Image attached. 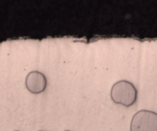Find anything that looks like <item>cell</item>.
Instances as JSON below:
<instances>
[{
    "label": "cell",
    "instance_id": "obj_4",
    "mask_svg": "<svg viewBox=\"0 0 157 131\" xmlns=\"http://www.w3.org/2000/svg\"><path fill=\"white\" fill-rule=\"evenodd\" d=\"M64 131H70V130H64Z\"/></svg>",
    "mask_w": 157,
    "mask_h": 131
},
{
    "label": "cell",
    "instance_id": "obj_3",
    "mask_svg": "<svg viewBox=\"0 0 157 131\" xmlns=\"http://www.w3.org/2000/svg\"><path fill=\"white\" fill-rule=\"evenodd\" d=\"M25 87L33 94H40L47 87V79L42 72L31 71L27 74L25 81Z\"/></svg>",
    "mask_w": 157,
    "mask_h": 131
},
{
    "label": "cell",
    "instance_id": "obj_6",
    "mask_svg": "<svg viewBox=\"0 0 157 131\" xmlns=\"http://www.w3.org/2000/svg\"><path fill=\"white\" fill-rule=\"evenodd\" d=\"M39 131H43V130H39Z\"/></svg>",
    "mask_w": 157,
    "mask_h": 131
},
{
    "label": "cell",
    "instance_id": "obj_2",
    "mask_svg": "<svg viewBox=\"0 0 157 131\" xmlns=\"http://www.w3.org/2000/svg\"><path fill=\"white\" fill-rule=\"evenodd\" d=\"M130 131H157V113L146 110L136 113L131 120Z\"/></svg>",
    "mask_w": 157,
    "mask_h": 131
},
{
    "label": "cell",
    "instance_id": "obj_5",
    "mask_svg": "<svg viewBox=\"0 0 157 131\" xmlns=\"http://www.w3.org/2000/svg\"><path fill=\"white\" fill-rule=\"evenodd\" d=\"M14 131H19V130H14Z\"/></svg>",
    "mask_w": 157,
    "mask_h": 131
},
{
    "label": "cell",
    "instance_id": "obj_1",
    "mask_svg": "<svg viewBox=\"0 0 157 131\" xmlns=\"http://www.w3.org/2000/svg\"><path fill=\"white\" fill-rule=\"evenodd\" d=\"M137 90L134 84L128 80H120L115 83L110 90V96L115 103L125 107H129L136 102Z\"/></svg>",
    "mask_w": 157,
    "mask_h": 131
}]
</instances>
